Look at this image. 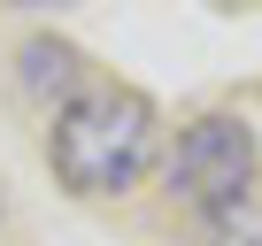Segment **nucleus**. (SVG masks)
I'll list each match as a JSON object with an SVG mask.
<instances>
[{"label": "nucleus", "mask_w": 262, "mask_h": 246, "mask_svg": "<svg viewBox=\"0 0 262 246\" xmlns=\"http://www.w3.org/2000/svg\"><path fill=\"white\" fill-rule=\"evenodd\" d=\"M16 8H31V16H47V8H54V16H62V8H77V0H16Z\"/></svg>", "instance_id": "5"}, {"label": "nucleus", "mask_w": 262, "mask_h": 246, "mask_svg": "<svg viewBox=\"0 0 262 246\" xmlns=\"http://www.w3.org/2000/svg\"><path fill=\"white\" fill-rule=\"evenodd\" d=\"M208 246H262V192L216 208V215H208Z\"/></svg>", "instance_id": "4"}, {"label": "nucleus", "mask_w": 262, "mask_h": 246, "mask_svg": "<svg viewBox=\"0 0 262 246\" xmlns=\"http://www.w3.org/2000/svg\"><path fill=\"white\" fill-rule=\"evenodd\" d=\"M162 146V115L139 85H77L54 108V131H47V162L62 177V192L77 200H116L155 169Z\"/></svg>", "instance_id": "1"}, {"label": "nucleus", "mask_w": 262, "mask_h": 246, "mask_svg": "<svg viewBox=\"0 0 262 246\" xmlns=\"http://www.w3.org/2000/svg\"><path fill=\"white\" fill-rule=\"evenodd\" d=\"M254 169H262V146H254L247 115H193L170 146V162H162V192L208 223L216 208L254 192Z\"/></svg>", "instance_id": "2"}, {"label": "nucleus", "mask_w": 262, "mask_h": 246, "mask_svg": "<svg viewBox=\"0 0 262 246\" xmlns=\"http://www.w3.org/2000/svg\"><path fill=\"white\" fill-rule=\"evenodd\" d=\"M16 62H24V92H31V100H54V92L70 100V92L85 85V54L62 46V39H31Z\"/></svg>", "instance_id": "3"}, {"label": "nucleus", "mask_w": 262, "mask_h": 246, "mask_svg": "<svg viewBox=\"0 0 262 246\" xmlns=\"http://www.w3.org/2000/svg\"><path fill=\"white\" fill-rule=\"evenodd\" d=\"M208 8H254V0H208Z\"/></svg>", "instance_id": "6"}]
</instances>
